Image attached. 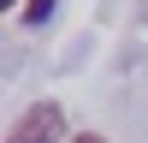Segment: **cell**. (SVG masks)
Wrapping results in <instances>:
<instances>
[{"label": "cell", "mask_w": 148, "mask_h": 143, "mask_svg": "<svg viewBox=\"0 0 148 143\" xmlns=\"http://www.w3.org/2000/svg\"><path fill=\"white\" fill-rule=\"evenodd\" d=\"M53 18V0H30V6H24V24H47Z\"/></svg>", "instance_id": "cell-2"}, {"label": "cell", "mask_w": 148, "mask_h": 143, "mask_svg": "<svg viewBox=\"0 0 148 143\" xmlns=\"http://www.w3.org/2000/svg\"><path fill=\"white\" fill-rule=\"evenodd\" d=\"M71 143H107V137H95V131H77V137H71Z\"/></svg>", "instance_id": "cell-3"}, {"label": "cell", "mask_w": 148, "mask_h": 143, "mask_svg": "<svg viewBox=\"0 0 148 143\" xmlns=\"http://www.w3.org/2000/svg\"><path fill=\"white\" fill-rule=\"evenodd\" d=\"M6 6H12V0H6Z\"/></svg>", "instance_id": "cell-4"}, {"label": "cell", "mask_w": 148, "mask_h": 143, "mask_svg": "<svg viewBox=\"0 0 148 143\" xmlns=\"http://www.w3.org/2000/svg\"><path fill=\"white\" fill-rule=\"evenodd\" d=\"M59 137H65V113H59L53 101H36L30 113L6 131V143H59Z\"/></svg>", "instance_id": "cell-1"}]
</instances>
